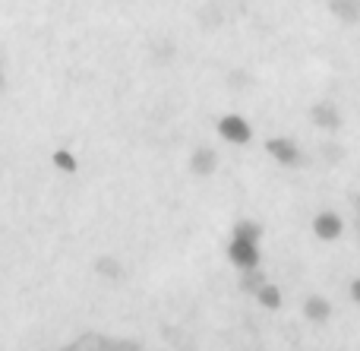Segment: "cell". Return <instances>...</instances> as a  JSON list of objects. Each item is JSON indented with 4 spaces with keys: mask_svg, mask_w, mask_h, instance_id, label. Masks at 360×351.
<instances>
[{
    "mask_svg": "<svg viewBox=\"0 0 360 351\" xmlns=\"http://www.w3.org/2000/svg\"><path fill=\"white\" fill-rule=\"evenodd\" d=\"M218 136L231 146H247L250 139H253V127H250L247 117H240V114H224V117L218 120Z\"/></svg>",
    "mask_w": 360,
    "mask_h": 351,
    "instance_id": "1",
    "label": "cell"
},
{
    "mask_svg": "<svg viewBox=\"0 0 360 351\" xmlns=\"http://www.w3.org/2000/svg\"><path fill=\"white\" fill-rule=\"evenodd\" d=\"M228 260L237 266V269H256L259 266V260H262V253H259V244L256 241H243V238H231V244H228Z\"/></svg>",
    "mask_w": 360,
    "mask_h": 351,
    "instance_id": "2",
    "label": "cell"
},
{
    "mask_svg": "<svg viewBox=\"0 0 360 351\" xmlns=\"http://www.w3.org/2000/svg\"><path fill=\"white\" fill-rule=\"evenodd\" d=\"M266 152L272 155V162L285 165V168H294V165H300V146L294 143L291 136H269L266 139Z\"/></svg>",
    "mask_w": 360,
    "mask_h": 351,
    "instance_id": "3",
    "label": "cell"
},
{
    "mask_svg": "<svg viewBox=\"0 0 360 351\" xmlns=\"http://www.w3.org/2000/svg\"><path fill=\"white\" fill-rule=\"evenodd\" d=\"M313 234H316L319 241H326V244H332V241H338L345 234V219L338 212H332V209L316 212L313 215Z\"/></svg>",
    "mask_w": 360,
    "mask_h": 351,
    "instance_id": "4",
    "label": "cell"
},
{
    "mask_svg": "<svg viewBox=\"0 0 360 351\" xmlns=\"http://www.w3.org/2000/svg\"><path fill=\"white\" fill-rule=\"evenodd\" d=\"M310 120H313V127H319L323 133L342 130V111H338L335 105H329V101H316V105L310 108Z\"/></svg>",
    "mask_w": 360,
    "mask_h": 351,
    "instance_id": "5",
    "label": "cell"
},
{
    "mask_svg": "<svg viewBox=\"0 0 360 351\" xmlns=\"http://www.w3.org/2000/svg\"><path fill=\"white\" fill-rule=\"evenodd\" d=\"M326 10H329L338 23H348V25L360 23V0H326Z\"/></svg>",
    "mask_w": 360,
    "mask_h": 351,
    "instance_id": "6",
    "label": "cell"
},
{
    "mask_svg": "<svg viewBox=\"0 0 360 351\" xmlns=\"http://www.w3.org/2000/svg\"><path fill=\"white\" fill-rule=\"evenodd\" d=\"M215 168H218V155H215V149H209V146H202V149H196V152H193V158H190V171H193V174H199V177H209Z\"/></svg>",
    "mask_w": 360,
    "mask_h": 351,
    "instance_id": "7",
    "label": "cell"
},
{
    "mask_svg": "<svg viewBox=\"0 0 360 351\" xmlns=\"http://www.w3.org/2000/svg\"><path fill=\"white\" fill-rule=\"evenodd\" d=\"M304 317L310 323H326L332 317V304H329V298H323V295H310L304 301Z\"/></svg>",
    "mask_w": 360,
    "mask_h": 351,
    "instance_id": "8",
    "label": "cell"
},
{
    "mask_svg": "<svg viewBox=\"0 0 360 351\" xmlns=\"http://www.w3.org/2000/svg\"><path fill=\"white\" fill-rule=\"evenodd\" d=\"M256 301H259V307H266V310H281L285 298H281V288H278V285L262 282L259 288H256Z\"/></svg>",
    "mask_w": 360,
    "mask_h": 351,
    "instance_id": "9",
    "label": "cell"
},
{
    "mask_svg": "<svg viewBox=\"0 0 360 351\" xmlns=\"http://www.w3.org/2000/svg\"><path fill=\"white\" fill-rule=\"evenodd\" d=\"M234 238H243V241H256L259 244V238H262V225L256 219H240L234 225Z\"/></svg>",
    "mask_w": 360,
    "mask_h": 351,
    "instance_id": "10",
    "label": "cell"
},
{
    "mask_svg": "<svg viewBox=\"0 0 360 351\" xmlns=\"http://www.w3.org/2000/svg\"><path fill=\"white\" fill-rule=\"evenodd\" d=\"M348 291H351V298H354V301L360 304V279H354V282L348 285Z\"/></svg>",
    "mask_w": 360,
    "mask_h": 351,
    "instance_id": "11",
    "label": "cell"
},
{
    "mask_svg": "<svg viewBox=\"0 0 360 351\" xmlns=\"http://www.w3.org/2000/svg\"><path fill=\"white\" fill-rule=\"evenodd\" d=\"M357 215H360V193H357Z\"/></svg>",
    "mask_w": 360,
    "mask_h": 351,
    "instance_id": "12",
    "label": "cell"
},
{
    "mask_svg": "<svg viewBox=\"0 0 360 351\" xmlns=\"http://www.w3.org/2000/svg\"><path fill=\"white\" fill-rule=\"evenodd\" d=\"M357 225H360V215H357Z\"/></svg>",
    "mask_w": 360,
    "mask_h": 351,
    "instance_id": "13",
    "label": "cell"
}]
</instances>
